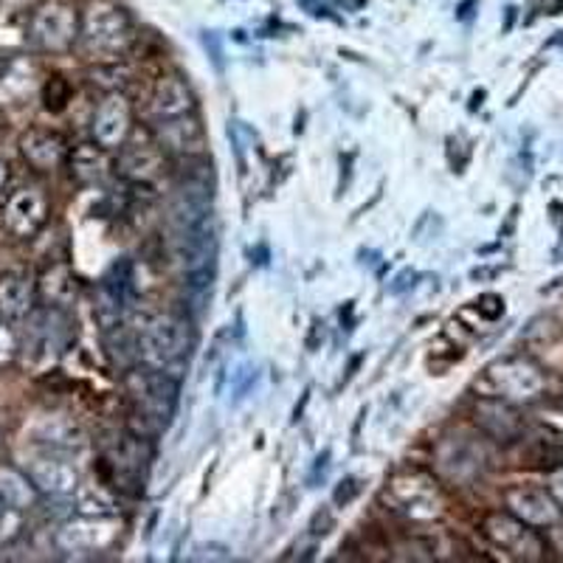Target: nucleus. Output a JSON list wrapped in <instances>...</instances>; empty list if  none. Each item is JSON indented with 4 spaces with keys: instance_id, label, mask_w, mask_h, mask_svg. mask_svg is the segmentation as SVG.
I'll return each instance as SVG.
<instances>
[{
    "instance_id": "5",
    "label": "nucleus",
    "mask_w": 563,
    "mask_h": 563,
    "mask_svg": "<svg viewBox=\"0 0 563 563\" xmlns=\"http://www.w3.org/2000/svg\"><path fill=\"white\" fill-rule=\"evenodd\" d=\"M79 37L85 40L90 52L99 54H119L128 48L130 43V23L128 14L122 9H115L113 3H90L82 12V23H79Z\"/></svg>"
},
{
    "instance_id": "3",
    "label": "nucleus",
    "mask_w": 563,
    "mask_h": 563,
    "mask_svg": "<svg viewBox=\"0 0 563 563\" xmlns=\"http://www.w3.org/2000/svg\"><path fill=\"white\" fill-rule=\"evenodd\" d=\"M384 501L389 510L400 512L406 521H417V525L437 521L442 512L440 487L422 474H404L391 479L384 490Z\"/></svg>"
},
{
    "instance_id": "31",
    "label": "nucleus",
    "mask_w": 563,
    "mask_h": 563,
    "mask_svg": "<svg viewBox=\"0 0 563 563\" xmlns=\"http://www.w3.org/2000/svg\"><path fill=\"white\" fill-rule=\"evenodd\" d=\"M417 282V274L411 268H406V271H400V274H397V279L391 282V294L395 296H404L406 290L411 288V285H415Z\"/></svg>"
},
{
    "instance_id": "35",
    "label": "nucleus",
    "mask_w": 563,
    "mask_h": 563,
    "mask_svg": "<svg viewBox=\"0 0 563 563\" xmlns=\"http://www.w3.org/2000/svg\"><path fill=\"white\" fill-rule=\"evenodd\" d=\"M474 12H476V0H465V7H460V20H465V23H471L474 20Z\"/></svg>"
},
{
    "instance_id": "22",
    "label": "nucleus",
    "mask_w": 563,
    "mask_h": 563,
    "mask_svg": "<svg viewBox=\"0 0 563 563\" xmlns=\"http://www.w3.org/2000/svg\"><path fill=\"white\" fill-rule=\"evenodd\" d=\"M37 290L48 308H65L74 299V276L68 268H48L40 276Z\"/></svg>"
},
{
    "instance_id": "20",
    "label": "nucleus",
    "mask_w": 563,
    "mask_h": 563,
    "mask_svg": "<svg viewBox=\"0 0 563 563\" xmlns=\"http://www.w3.org/2000/svg\"><path fill=\"white\" fill-rule=\"evenodd\" d=\"M70 169H74V178L85 186H99L108 180L110 164L104 147L99 144H82V147L74 150L70 155Z\"/></svg>"
},
{
    "instance_id": "34",
    "label": "nucleus",
    "mask_w": 563,
    "mask_h": 563,
    "mask_svg": "<svg viewBox=\"0 0 563 563\" xmlns=\"http://www.w3.org/2000/svg\"><path fill=\"white\" fill-rule=\"evenodd\" d=\"M552 499L558 501V507H563V471H558L552 479Z\"/></svg>"
},
{
    "instance_id": "27",
    "label": "nucleus",
    "mask_w": 563,
    "mask_h": 563,
    "mask_svg": "<svg viewBox=\"0 0 563 563\" xmlns=\"http://www.w3.org/2000/svg\"><path fill=\"white\" fill-rule=\"evenodd\" d=\"M18 352V335L12 333V327L0 324V366H7Z\"/></svg>"
},
{
    "instance_id": "32",
    "label": "nucleus",
    "mask_w": 563,
    "mask_h": 563,
    "mask_svg": "<svg viewBox=\"0 0 563 563\" xmlns=\"http://www.w3.org/2000/svg\"><path fill=\"white\" fill-rule=\"evenodd\" d=\"M231 153H234V161L240 164V173H245V147H243V139L234 133V124H231Z\"/></svg>"
},
{
    "instance_id": "23",
    "label": "nucleus",
    "mask_w": 563,
    "mask_h": 563,
    "mask_svg": "<svg viewBox=\"0 0 563 563\" xmlns=\"http://www.w3.org/2000/svg\"><path fill=\"white\" fill-rule=\"evenodd\" d=\"M108 352H110V358H113L119 366H130L133 361L141 358V344H139V339H133L130 333L122 335V330H119V333H113V330H110Z\"/></svg>"
},
{
    "instance_id": "30",
    "label": "nucleus",
    "mask_w": 563,
    "mask_h": 563,
    "mask_svg": "<svg viewBox=\"0 0 563 563\" xmlns=\"http://www.w3.org/2000/svg\"><path fill=\"white\" fill-rule=\"evenodd\" d=\"M335 527V521H333V516H330V510H319L313 516V521H310V532H313V536H327V532L333 530Z\"/></svg>"
},
{
    "instance_id": "26",
    "label": "nucleus",
    "mask_w": 563,
    "mask_h": 563,
    "mask_svg": "<svg viewBox=\"0 0 563 563\" xmlns=\"http://www.w3.org/2000/svg\"><path fill=\"white\" fill-rule=\"evenodd\" d=\"M200 40H203L206 54H209L211 65H214V68H218L220 74H223V70H225V57H223V43H220V34L203 32V34H200Z\"/></svg>"
},
{
    "instance_id": "33",
    "label": "nucleus",
    "mask_w": 563,
    "mask_h": 563,
    "mask_svg": "<svg viewBox=\"0 0 563 563\" xmlns=\"http://www.w3.org/2000/svg\"><path fill=\"white\" fill-rule=\"evenodd\" d=\"M324 465H330V451H324V454L319 456V460H316V465H313V476H310V485H319L321 482V471H324Z\"/></svg>"
},
{
    "instance_id": "10",
    "label": "nucleus",
    "mask_w": 563,
    "mask_h": 563,
    "mask_svg": "<svg viewBox=\"0 0 563 563\" xmlns=\"http://www.w3.org/2000/svg\"><path fill=\"white\" fill-rule=\"evenodd\" d=\"M437 462L442 465L445 476L454 482H474L482 476V462H485V454L476 442L462 440V437H454L442 445V451H437Z\"/></svg>"
},
{
    "instance_id": "2",
    "label": "nucleus",
    "mask_w": 563,
    "mask_h": 563,
    "mask_svg": "<svg viewBox=\"0 0 563 563\" xmlns=\"http://www.w3.org/2000/svg\"><path fill=\"white\" fill-rule=\"evenodd\" d=\"M128 391L141 420L155 422L158 429L167 426L175 406H178V380L169 372L153 369V366L130 372Z\"/></svg>"
},
{
    "instance_id": "37",
    "label": "nucleus",
    "mask_w": 563,
    "mask_h": 563,
    "mask_svg": "<svg viewBox=\"0 0 563 563\" xmlns=\"http://www.w3.org/2000/svg\"><path fill=\"white\" fill-rule=\"evenodd\" d=\"M0 510H3V505H0Z\"/></svg>"
},
{
    "instance_id": "16",
    "label": "nucleus",
    "mask_w": 563,
    "mask_h": 563,
    "mask_svg": "<svg viewBox=\"0 0 563 563\" xmlns=\"http://www.w3.org/2000/svg\"><path fill=\"white\" fill-rule=\"evenodd\" d=\"M20 153L23 158L32 164L40 173H54L65 161V144L54 133H45V130H29L23 139H20Z\"/></svg>"
},
{
    "instance_id": "19",
    "label": "nucleus",
    "mask_w": 563,
    "mask_h": 563,
    "mask_svg": "<svg viewBox=\"0 0 563 563\" xmlns=\"http://www.w3.org/2000/svg\"><path fill=\"white\" fill-rule=\"evenodd\" d=\"M34 279L20 274H9L0 279V316L7 321H18L32 313Z\"/></svg>"
},
{
    "instance_id": "28",
    "label": "nucleus",
    "mask_w": 563,
    "mask_h": 563,
    "mask_svg": "<svg viewBox=\"0 0 563 563\" xmlns=\"http://www.w3.org/2000/svg\"><path fill=\"white\" fill-rule=\"evenodd\" d=\"M476 308H482V313H485V319L496 321L505 316V301H501V296L496 294H485L479 301H476Z\"/></svg>"
},
{
    "instance_id": "1",
    "label": "nucleus",
    "mask_w": 563,
    "mask_h": 563,
    "mask_svg": "<svg viewBox=\"0 0 563 563\" xmlns=\"http://www.w3.org/2000/svg\"><path fill=\"white\" fill-rule=\"evenodd\" d=\"M141 355L153 364V369H180L192 352V327L178 316H161L144 330L139 339Z\"/></svg>"
},
{
    "instance_id": "18",
    "label": "nucleus",
    "mask_w": 563,
    "mask_h": 563,
    "mask_svg": "<svg viewBox=\"0 0 563 563\" xmlns=\"http://www.w3.org/2000/svg\"><path fill=\"white\" fill-rule=\"evenodd\" d=\"M115 536V525L110 521L97 519V516H90V521H70L59 530V544L65 550H93V547H104L108 541H113Z\"/></svg>"
},
{
    "instance_id": "17",
    "label": "nucleus",
    "mask_w": 563,
    "mask_h": 563,
    "mask_svg": "<svg viewBox=\"0 0 563 563\" xmlns=\"http://www.w3.org/2000/svg\"><path fill=\"white\" fill-rule=\"evenodd\" d=\"M476 422L499 442H512L521 434V417L507 400H487L476 406Z\"/></svg>"
},
{
    "instance_id": "11",
    "label": "nucleus",
    "mask_w": 563,
    "mask_h": 563,
    "mask_svg": "<svg viewBox=\"0 0 563 563\" xmlns=\"http://www.w3.org/2000/svg\"><path fill=\"white\" fill-rule=\"evenodd\" d=\"M507 507L516 519L530 527H550L561 519L558 501L538 487H516L507 493Z\"/></svg>"
},
{
    "instance_id": "6",
    "label": "nucleus",
    "mask_w": 563,
    "mask_h": 563,
    "mask_svg": "<svg viewBox=\"0 0 563 563\" xmlns=\"http://www.w3.org/2000/svg\"><path fill=\"white\" fill-rule=\"evenodd\" d=\"M79 37L77 12L68 3H43L32 20V40L45 52H63Z\"/></svg>"
},
{
    "instance_id": "25",
    "label": "nucleus",
    "mask_w": 563,
    "mask_h": 563,
    "mask_svg": "<svg viewBox=\"0 0 563 563\" xmlns=\"http://www.w3.org/2000/svg\"><path fill=\"white\" fill-rule=\"evenodd\" d=\"M18 512L20 510H14V507H3L0 510V544H9L23 530V519H20Z\"/></svg>"
},
{
    "instance_id": "4",
    "label": "nucleus",
    "mask_w": 563,
    "mask_h": 563,
    "mask_svg": "<svg viewBox=\"0 0 563 563\" xmlns=\"http://www.w3.org/2000/svg\"><path fill=\"white\" fill-rule=\"evenodd\" d=\"M482 389L487 395L507 400V404H525V400H536L544 391V375L532 364L521 358L499 361V364L487 366L479 378Z\"/></svg>"
},
{
    "instance_id": "8",
    "label": "nucleus",
    "mask_w": 563,
    "mask_h": 563,
    "mask_svg": "<svg viewBox=\"0 0 563 563\" xmlns=\"http://www.w3.org/2000/svg\"><path fill=\"white\" fill-rule=\"evenodd\" d=\"M48 218V203H45V195L34 186H23L3 206V223L12 234L18 238H32L37 234L40 225Z\"/></svg>"
},
{
    "instance_id": "36",
    "label": "nucleus",
    "mask_w": 563,
    "mask_h": 563,
    "mask_svg": "<svg viewBox=\"0 0 563 563\" xmlns=\"http://www.w3.org/2000/svg\"><path fill=\"white\" fill-rule=\"evenodd\" d=\"M7 180H9V167H7V161L0 158V189L7 186Z\"/></svg>"
},
{
    "instance_id": "14",
    "label": "nucleus",
    "mask_w": 563,
    "mask_h": 563,
    "mask_svg": "<svg viewBox=\"0 0 563 563\" xmlns=\"http://www.w3.org/2000/svg\"><path fill=\"white\" fill-rule=\"evenodd\" d=\"M192 108H195V97L184 79L178 77L161 79L153 97V115L161 124L178 122V119L192 115Z\"/></svg>"
},
{
    "instance_id": "29",
    "label": "nucleus",
    "mask_w": 563,
    "mask_h": 563,
    "mask_svg": "<svg viewBox=\"0 0 563 563\" xmlns=\"http://www.w3.org/2000/svg\"><path fill=\"white\" fill-rule=\"evenodd\" d=\"M358 493H361V482L358 479H350V476H346V479L341 482L339 487H335V505H339V507L350 505V501L355 499Z\"/></svg>"
},
{
    "instance_id": "21",
    "label": "nucleus",
    "mask_w": 563,
    "mask_h": 563,
    "mask_svg": "<svg viewBox=\"0 0 563 563\" xmlns=\"http://www.w3.org/2000/svg\"><path fill=\"white\" fill-rule=\"evenodd\" d=\"M37 501V487L29 474H20L14 467H0V505L26 510Z\"/></svg>"
},
{
    "instance_id": "12",
    "label": "nucleus",
    "mask_w": 563,
    "mask_h": 563,
    "mask_svg": "<svg viewBox=\"0 0 563 563\" xmlns=\"http://www.w3.org/2000/svg\"><path fill=\"white\" fill-rule=\"evenodd\" d=\"M130 104L122 93H108L93 115V135L99 147H119L128 139Z\"/></svg>"
},
{
    "instance_id": "7",
    "label": "nucleus",
    "mask_w": 563,
    "mask_h": 563,
    "mask_svg": "<svg viewBox=\"0 0 563 563\" xmlns=\"http://www.w3.org/2000/svg\"><path fill=\"white\" fill-rule=\"evenodd\" d=\"M29 479L34 482L40 493L52 496V499H68L79 487L77 467L70 465L65 456L43 454L29 462Z\"/></svg>"
},
{
    "instance_id": "9",
    "label": "nucleus",
    "mask_w": 563,
    "mask_h": 563,
    "mask_svg": "<svg viewBox=\"0 0 563 563\" xmlns=\"http://www.w3.org/2000/svg\"><path fill=\"white\" fill-rule=\"evenodd\" d=\"M482 532L490 538L493 544L507 550L516 558H538V538L532 536L530 525H525L516 516H487Z\"/></svg>"
},
{
    "instance_id": "24",
    "label": "nucleus",
    "mask_w": 563,
    "mask_h": 563,
    "mask_svg": "<svg viewBox=\"0 0 563 563\" xmlns=\"http://www.w3.org/2000/svg\"><path fill=\"white\" fill-rule=\"evenodd\" d=\"M256 380H260V369H256L254 364L240 366L238 375H234V404H240L245 395H251V391H254Z\"/></svg>"
},
{
    "instance_id": "13",
    "label": "nucleus",
    "mask_w": 563,
    "mask_h": 563,
    "mask_svg": "<svg viewBox=\"0 0 563 563\" xmlns=\"http://www.w3.org/2000/svg\"><path fill=\"white\" fill-rule=\"evenodd\" d=\"M119 169H122L130 180L150 184V180H155V175L164 169V158H161V150L155 147L147 135L135 133L133 139L124 144L122 158H119Z\"/></svg>"
},
{
    "instance_id": "15",
    "label": "nucleus",
    "mask_w": 563,
    "mask_h": 563,
    "mask_svg": "<svg viewBox=\"0 0 563 563\" xmlns=\"http://www.w3.org/2000/svg\"><path fill=\"white\" fill-rule=\"evenodd\" d=\"M70 327L65 321V316L59 313V308H48L45 313L32 316L29 321V344L37 346V352H48V355H63V350L68 346Z\"/></svg>"
}]
</instances>
